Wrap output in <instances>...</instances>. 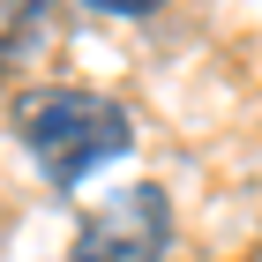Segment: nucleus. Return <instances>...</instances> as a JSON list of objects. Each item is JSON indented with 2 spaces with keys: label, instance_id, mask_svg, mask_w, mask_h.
<instances>
[{
  "label": "nucleus",
  "instance_id": "obj_2",
  "mask_svg": "<svg viewBox=\"0 0 262 262\" xmlns=\"http://www.w3.org/2000/svg\"><path fill=\"white\" fill-rule=\"evenodd\" d=\"M165 255H172V202L150 180L120 187L105 210H90L68 247V262H165Z\"/></svg>",
  "mask_w": 262,
  "mask_h": 262
},
{
  "label": "nucleus",
  "instance_id": "obj_1",
  "mask_svg": "<svg viewBox=\"0 0 262 262\" xmlns=\"http://www.w3.org/2000/svg\"><path fill=\"white\" fill-rule=\"evenodd\" d=\"M15 135H23V150L38 158V172L53 187H75L82 172H98L105 158H120L135 142V120H127V105L98 98V90L45 82V90L15 98Z\"/></svg>",
  "mask_w": 262,
  "mask_h": 262
}]
</instances>
